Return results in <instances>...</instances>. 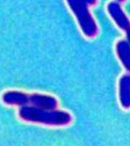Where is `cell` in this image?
Returning a JSON list of instances; mask_svg holds the SVG:
<instances>
[{
  "mask_svg": "<svg viewBox=\"0 0 130 146\" xmlns=\"http://www.w3.org/2000/svg\"><path fill=\"white\" fill-rule=\"evenodd\" d=\"M119 100L122 108L130 109V75L123 74L119 80Z\"/></svg>",
  "mask_w": 130,
  "mask_h": 146,
  "instance_id": "5b68a950",
  "label": "cell"
},
{
  "mask_svg": "<svg viewBox=\"0 0 130 146\" xmlns=\"http://www.w3.org/2000/svg\"><path fill=\"white\" fill-rule=\"evenodd\" d=\"M116 1H117V2L119 3H125L126 0H116Z\"/></svg>",
  "mask_w": 130,
  "mask_h": 146,
  "instance_id": "30bf717a",
  "label": "cell"
},
{
  "mask_svg": "<svg viewBox=\"0 0 130 146\" xmlns=\"http://www.w3.org/2000/svg\"><path fill=\"white\" fill-rule=\"evenodd\" d=\"M29 103L35 107L53 110L58 106V101L54 96L46 94H33L29 96Z\"/></svg>",
  "mask_w": 130,
  "mask_h": 146,
  "instance_id": "277c9868",
  "label": "cell"
},
{
  "mask_svg": "<svg viewBox=\"0 0 130 146\" xmlns=\"http://www.w3.org/2000/svg\"><path fill=\"white\" fill-rule=\"evenodd\" d=\"M3 100L5 104L24 106L29 103V96L18 91H9L3 95Z\"/></svg>",
  "mask_w": 130,
  "mask_h": 146,
  "instance_id": "52a82bcc",
  "label": "cell"
},
{
  "mask_svg": "<svg viewBox=\"0 0 130 146\" xmlns=\"http://www.w3.org/2000/svg\"><path fill=\"white\" fill-rule=\"evenodd\" d=\"M74 14L83 35L88 38H93L98 33V27L94 17L89 11L86 0H66Z\"/></svg>",
  "mask_w": 130,
  "mask_h": 146,
  "instance_id": "7a4b0ae2",
  "label": "cell"
},
{
  "mask_svg": "<svg viewBox=\"0 0 130 146\" xmlns=\"http://www.w3.org/2000/svg\"><path fill=\"white\" fill-rule=\"evenodd\" d=\"M116 53L123 67L130 73V44L127 40L117 41Z\"/></svg>",
  "mask_w": 130,
  "mask_h": 146,
  "instance_id": "8992f818",
  "label": "cell"
},
{
  "mask_svg": "<svg viewBox=\"0 0 130 146\" xmlns=\"http://www.w3.org/2000/svg\"><path fill=\"white\" fill-rule=\"evenodd\" d=\"M19 116L28 122L53 126H65L72 122L71 114L66 111L43 110L35 106H24L19 111Z\"/></svg>",
  "mask_w": 130,
  "mask_h": 146,
  "instance_id": "6da1fadb",
  "label": "cell"
},
{
  "mask_svg": "<svg viewBox=\"0 0 130 146\" xmlns=\"http://www.w3.org/2000/svg\"><path fill=\"white\" fill-rule=\"evenodd\" d=\"M86 1L88 2V5H91V6L95 5L97 3V0H86Z\"/></svg>",
  "mask_w": 130,
  "mask_h": 146,
  "instance_id": "ba28073f",
  "label": "cell"
},
{
  "mask_svg": "<svg viewBox=\"0 0 130 146\" xmlns=\"http://www.w3.org/2000/svg\"><path fill=\"white\" fill-rule=\"evenodd\" d=\"M125 34H126V38H127V41L130 44V28L125 31Z\"/></svg>",
  "mask_w": 130,
  "mask_h": 146,
  "instance_id": "9c48e42d",
  "label": "cell"
},
{
  "mask_svg": "<svg viewBox=\"0 0 130 146\" xmlns=\"http://www.w3.org/2000/svg\"><path fill=\"white\" fill-rule=\"evenodd\" d=\"M106 10L110 18L119 29L125 31L130 28V19L121 7L120 3L117 1L110 2L106 5Z\"/></svg>",
  "mask_w": 130,
  "mask_h": 146,
  "instance_id": "3957f363",
  "label": "cell"
}]
</instances>
